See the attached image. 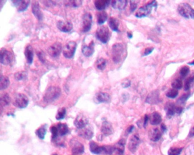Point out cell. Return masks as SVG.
<instances>
[{
	"label": "cell",
	"mask_w": 194,
	"mask_h": 155,
	"mask_svg": "<svg viewBox=\"0 0 194 155\" xmlns=\"http://www.w3.org/2000/svg\"><path fill=\"white\" fill-rule=\"evenodd\" d=\"M134 129V127L133 126H129V127H128V129H127V130H126L127 133L129 134V133H131Z\"/></svg>",
	"instance_id": "f5cc1de1"
},
{
	"label": "cell",
	"mask_w": 194,
	"mask_h": 155,
	"mask_svg": "<svg viewBox=\"0 0 194 155\" xmlns=\"http://www.w3.org/2000/svg\"><path fill=\"white\" fill-rule=\"evenodd\" d=\"M32 13L35 18L39 21H42L43 19V14L40 9L39 5L38 2H33L32 5Z\"/></svg>",
	"instance_id": "ac0fdd59"
},
{
	"label": "cell",
	"mask_w": 194,
	"mask_h": 155,
	"mask_svg": "<svg viewBox=\"0 0 194 155\" xmlns=\"http://www.w3.org/2000/svg\"><path fill=\"white\" fill-rule=\"evenodd\" d=\"M81 51L85 57H90L93 55L95 51V42L92 38H90V43L88 44H87L84 40Z\"/></svg>",
	"instance_id": "30bf717a"
},
{
	"label": "cell",
	"mask_w": 194,
	"mask_h": 155,
	"mask_svg": "<svg viewBox=\"0 0 194 155\" xmlns=\"http://www.w3.org/2000/svg\"><path fill=\"white\" fill-rule=\"evenodd\" d=\"M161 129H162V131H163V132H165V131L167 130L166 126L164 124H162V125H161Z\"/></svg>",
	"instance_id": "11a10c76"
},
{
	"label": "cell",
	"mask_w": 194,
	"mask_h": 155,
	"mask_svg": "<svg viewBox=\"0 0 194 155\" xmlns=\"http://www.w3.org/2000/svg\"><path fill=\"white\" fill-rule=\"evenodd\" d=\"M88 120L83 114L79 115L74 121V124L78 129H83L88 124Z\"/></svg>",
	"instance_id": "9a60e30c"
},
{
	"label": "cell",
	"mask_w": 194,
	"mask_h": 155,
	"mask_svg": "<svg viewBox=\"0 0 194 155\" xmlns=\"http://www.w3.org/2000/svg\"><path fill=\"white\" fill-rule=\"evenodd\" d=\"M111 99V96L106 93L100 92L95 95V102L97 104L109 102Z\"/></svg>",
	"instance_id": "d6986e66"
},
{
	"label": "cell",
	"mask_w": 194,
	"mask_h": 155,
	"mask_svg": "<svg viewBox=\"0 0 194 155\" xmlns=\"http://www.w3.org/2000/svg\"><path fill=\"white\" fill-rule=\"evenodd\" d=\"M189 72H190V68L187 66H184V67H183L181 69V70L179 71V73H180V75L182 77H185L186 76H187L188 75Z\"/></svg>",
	"instance_id": "f6af8a7d"
},
{
	"label": "cell",
	"mask_w": 194,
	"mask_h": 155,
	"mask_svg": "<svg viewBox=\"0 0 194 155\" xmlns=\"http://www.w3.org/2000/svg\"><path fill=\"white\" fill-rule=\"evenodd\" d=\"M172 87L173 88V89L178 90V89H181L183 88L182 81L179 79H177L176 80H175L171 84Z\"/></svg>",
	"instance_id": "60d3db41"
},
{
	"label": "cell",
	"mask_w": 194,
	"mask_h": 155,
	"mask_svg": "<svg viewBox=\"0 0 194 155\" xmlns=\"http://www.w3.org/2000/svg\"><path fill=\"white\" fill-rule=\"evenodd\" d=\"M183 108L181 106H176L174 103H167L165 105V111L168 118H171L175 114L180 115L182 113Z\"/></svg>",
	"instance_id": "ba28073f"
},
{
	"label": "cell",
	"mask_w": 194,
	"mask_h": 155,
	"mask_svg": "<svg viewBox=\"0 0 194 155\" xmlns=\"http://www.w3.org/2000/svg\"><path fill=\"white\" fill-rule=\"evenodd\" d=\"M25 55L27 63L29 65H31L33 61L34 58V51L31 45H28L26 46L25 50Z\"/></svg>",
	"instance_id": "ffe728a7"
},
{
	"label": "cell",
	"mask_w": 194,
	"mask_h": 155,
	"mask_svg": "<svg viewBox=\"0 0 194 155\" xmlns=\"http://www.w3.org/2000/svg\"><path fill=\"white\" fill-rule=\"evenodd\" d=\"M77 47V44L74 41H71L67 43L63 51V56L67 59H71L74 57L76 49Z\"/></svg>",
	"instance_id": "52a82bcc"
},
{
	"label": "cell",
	"mask_w": 194,
	"mask_h": 155,
	"mask_svg": "<svg viewBox=\"0 0 194 155\" xmlns=\"http://www.w3.org/2000/svg\"><path fill=\"white\" fill-rule=\"evenodd\" d=\"M90 151L93 154L104 155V146H99L97 143L94 142H91L90 144Z\"/></svg>",
	"instance_id": "44dd1931"
},
{
	"label": "cell",
	"mask_w": 194,
	"mask_h": 155,
	"mask_svg": "<svg viewBox=\"0 0 194 155\" xmlns=\"http://www.w3.org/2000/svg\"><path fill=\"white\" fill-rule=\"evenodd\" d=\"M57 155V154H54V155Z\"/></svg>",
	"instance_id": "680465c9"
},
{
	"label": "cell",
	"mask_w": 194,
	"mask_h": 155,
	"mask_svg": "<svg viewBox=\"0 0 194 155\" xmlns=\"http://www.w3.org/2000/svg\"><path fill=\"white\" fill-rule=\"evenodd\" d=\"M46 131L47 129H46V125H43L42 127H39L36 131V134L41 139H44L45 135L46 134Z\"/></svg>",
	"instance_id": "d590c367"
},
{
	"label": "cell",
	"mask_w": 194,
	"mask_h": 155,
	"mask_svg": "<svg viewBox=\"0 0 194 155\" xmlns=\"http://www.w3.org/2000/svg\"><path fill=\"white\" fill-rule=\"evenodd\" d=\"M57 132H58V136H63L67 135L69 132V129L67 125L65 123H58L57 125Z\"/></svg>",
	"instance_id": "f546056e"
},
{
	"label": "cell",
	"mask_w": 194,
	"mask_h": 155,
	"mask_svg": "<svg viewBox=\"0 0 194 155\" xmlns=\"http://www.w3.org/2000/svg\"><path fill=\"white\" fill-rule=\"evenodd\" d=\"M82 1H65V4L74 8L79 7L82 5Z\"/></svg>",
	"instance_id": "f35d334b"
},
{
	"label": "cell",
	"mask_w": 194,
	"mask_h": 155,
	"mask_svg": "<svg viewBox=\"0 0 194 155\" xmlns=\"http://www.w3.org/2000/svg\"><path fill=\"white\" fill-rule=\"evenodd\" d=\"M62 49V45L59 42H55L48 48L47 52L51 57L57 58L60 54Z\"/></svg>",
	"instance_id": "7c38bea8"
},
{
	"label": "cell",
	"mask_w": 194,
	"mask_h": 155,
	"mask_svg": "<svg viewBox=\"0 0 194 155\" xmlns=\"http://www.w3.org/2000/svg\"><path fill=\"white\" fill-rule=\"evenodd\" d=\"M127 1L126 0H119V1H112L111 5L113 8L119 10H124L126 6Z\"/></svg>",
	"instance_id": "d4e9b609"
},
{
	"label": "cell",
	"mask_w": 194,
	"mask_h": 155,
	"mask_svg": "<svg viewBox=\"0 0 194 155\" xmlns=\"http://www.w3.org/2000/svg\"><path fill=\"white\" fill-rule=\"evenodd\" d=\"M125 52V48L122 43H116L112 48V57L114 63L118 64L120 63Z\"/></svg>",
	"instance_id": "7a4b0ae2"
},
{
	"label": "cell",
	"mask_w": 194,
	"mask_h": 155,
	"mask_svg": "<svg viewBox=\"0 0 194 155\" xmlns=\"http://www.w3.org/2000/svg\"><path fill=\"white\" fill-rule=\"evenodd\" d=\"M57 27L62 32L68 33L72 30L73 26L69 21H59L57 22Z\"/></svg>",
	"instance_id": "5bb4252c"
},
{
	"label": "cell",
	"mask_w": 194,
	"mask_h": 155,
	"mask_svg": "<svg viewBox=\"0 0 194 155\" xmlns=\"http://www.w3.org/2000/svg\"><path fill=\"white\" fill-rule=\"evenodd\" d=\"M190 93H187V94H184L178 100H177V103L180 105H184L186 101L188 100V99L190 98Z\"/></svg>",
	"instance_id": "7bdbcfd3"
},
{
	"label": "cell",
	"mask_w": 194,
	"mask_h": 155,
	"mask_svg": "<svg viewBox=\"0 0 194 155\" xmlns=\"http://www.w3.org/2000/svg\"><path fill=\"white\" fill-rule=\"evenodd\" d=\"M148 120H149V117L148 115H145L144 119V127H146L148 123Z\"/></svg>",
	"instance_id": "816d5d0a"
},
{
	"label": "cell",
	"mask_w": 194,
	"mask_h": 155,
	"mask_svg": "<svg viewBox=\"0 0 194 155\" xmlns=\"http://www.w3.org/2000/svg\"><path fill=\"white\" fill-rule=\"evenodd\" d=\"M61 89L57 86H50L45 92L43 95V101L46 103H51L55 101L61 95Z\"/></svg>",
	"instance_id": "6da1fadb"
},
{
	"label": "cell",
	"mask_w": 194,
	"mask_h": 155,
	"mask_svg": "<svg viewBox=\"0 0 194 155\" xmlns=\"http://www.w3.org/2000/svg\"><path fill=\"white\" fill-rule=\"evenodd\" d=\"M29 100L28 97L22 93H18L14 97L13 105L20 108H24L28 106Z\"/></svg>",
	"instance_id": "8992f818"
},
{
	"label": "cell",
	"mask_w": 194,
	"mask_h": 155,
	"mask_svg": "<svg viewBox=\"0 0 194 155\" xmlns=\"http://www.w3.org/2000/svg\"><path fill=\"white\" fill-rule=\"evenodd\" d=\"M148 136L150 139L153 142H157L161 138V132L158 129H153L149 131Z\"/></svg>",
	"instance_id": "484cf974"
},
{
	"label": "cell",
	"mask_w": 194,
	"mask_h": 155,
	"mask_svg": "<svg viewBox=\"0 0 194 155\" xmlns=\"http://www.w3.org/2000/svg\"><path fill=\"white\" fill-rule=\"evenodd\" d=\"M111 1L109 0H96L95 1L94 3L96 8L102 12L109 5Z\"/></svg>",
	"instance_id": "cb8c5ba5"
},
{
	"label": "cell",
	"mask_w": 194,
	"mask_h": 155,
	"mask_svg": "<svg viewBox=\"0 0 194 155\" xmlns=\"http://www.w3.org/2000/svg\"><path fill=\"white\" fill-rule=\"evenodd\" d=\"M96 67L98 70L100 71H103L106 68V60L104 58H100L97 60V61L96 63Z\"/></svg>",
	"instance_id": "8d00e7d4"
},
{
	"label": "cell",
	"mask_w": 194,
	"mask_h": 155,
	"mask_svg": "<svg viewBox=\"0 0 194 155\" xmlns=\"http://www.w3.org/2000/svg\"><path fill=\"white\" fill-rule=\"evenodd\" d=\"M14 77L16 80L21 81L27 79V73L26 72H18L15 73Z\"/></svg>",
	"instance_id": "74e56055"
},
{
	"label": "cell",
	"mask_w": 194,
	"mask_h": 155,
	"mask_svg": "<svg viewBox=\"0 0 194 155\" xmlns=\"http://www.w3.org/2000/svg\"><path fill=\"white\" fill-rule=\"evenodd\" d=\"M84 151L83 145L79 142H74L72 144V152L74 155L82 154Z\"/></svg>",
	"instance_id": "603a6c76"
},
{
	"label": "cell",
	"mask_w": 194,
	"mask_h": 155,
	"mask_svg": "<svg viewBox=\"0 0 194 155\" xmlns=\"http://www.w3.org/2000/svg\"><path fill=\"white\" fill-rule=\"evenodd\" d=\"M154 49V48L153 47L146 48L144 51V54H143V56H148V55H150V54H151L153 52Z\"/></svg>",
	"instance_id": "c3c4849f"
},
{
	"label": "cell",
	"mask_w": 194,
	"mask_h": 155,
	"mask_svg": "<svg viewBox=\"0 0 194 155\" xmlns=\"http://www.w3.org/2000/svg\"><path fill=\"white\" fill-rule=\"evenodd\" d=\"M108 18V14L105 11H102L97 13V23L99 24H103Z\"/></svg>",
	"instance_id": "d6a6232c"
},
{
	"label": "cell",
	"mask_w": 194,
	"mask_h": 155,
	"mask_svg": "<svg viewBox=\"0 0 194 155\" xmlns=\"http://www.w3.org/2000/svg\"><path fill=\"white\" fill-rule=\"evenodd\" d=\"M92 24V15L90 13H87L83 17V26L81 31L83 33H87L91 28Z\"/></svg>",
	"instance_id": "8fae6325"
},
{
	"label": "cell",
	"mask_w": 194,
	"mask_h": 155,
	"mask_svg": "<svg viewBox=\"0 0 194 155\" xmlns=\"http://www.w3.org/2000/svg\"><path fill=\"white\" fill-rule=\"evenodd\" d=\"M108 24L109 26V27L111 28V30L115 32H118L119 31V25H120V22L119 20L114 17H111L109 19Z\"/></svg>",
	"instance_id": "f1b7e54d"
},
{
	"label": "cell",
	"mask_w": 194,
	"mask_h": 155,
	"mask_svg": "<svg viewBox=\"0 0 194 155\" xmlns=\"http://www.w3.org/2000/svg\"><path fill=\"white\" fill-rule=\"evenodd\" d=\"M14 59V55L12 52L5 48H2L0 51V61L3 65L11 64Z\"/></svg>",
	"instance_id": "9c48e42d"
},
{
	"label": "cell",
	"mask_w": 194,
	"mask_h": 155,
	"mask_svg": "<svg viewBox=\"0 0 194 155\" xmlns=\"http://www.w3.org/2000/svg\"><path fill=\"white\" fill-rule=\"evenodd\" d=\"M10 85V80L9 78L5 76H1L0 78V90H2L6 89Z\"/></svg>",
	"instance_id": "1f68e13d"
},
{
	"label": "cell",
	"mask_w": 194,
	"mask_h": 155,
	"mask_svg": "<svg viewBox=\"0 0 194 155\" xmlns=\"http://www.w3.org/2000/svg\"><path fill=\"white\" fill-rule=\"evenodd\" d=\"M188 65H194V60H193V61H191V62L188 63Z\"/></svg>",
	"instance_id": "6f0895ef"
},
{
	"label": "cell",
	"mask_w": 194,
	"mask_h": 155,
	"mask_svg": "<svg viewBox=\"0 0 194 155\" xmlns=\"http://www.w3.org/2000/svg\"><path fill=\"white\" fill-rule=\"evenodd\" d=\"M37 55H38V57L39 58V59L40 60V61L44 63L45 62V55L43 54V52H42V51L41 52H39L37 53Z\"/></svg>",
	"instance_id": "681fc988"
},
{
	"label": "cell",
	"mask_w": 194,
	"mask_h": 155,
	"mask_svg": "<svg viewBox=\"0 0 194 155\" xmlns=\"http://www.w3.org/2000/svg\"><path fill=\"white\" fill-rule=\"evenodd\" d=\"M66 114V109L65 107H62L58 110L57 114L56 115V119L62 120L65 118Z\"/></svg>",
	"instance_id": "ab89813d"
},
{
	"label": "cell",
	"mask_w": 194,
	"mask_h": 155,
	"mask_svg": "<svg viewBox=\"0 0 194 155\" xmlns=\"http://www.w3.org/2000/svg\"><path fill=\"white\" fill-rule=\"evenodd\" d=\"M126 142L124 139L120 140L114 146V151L118 155H123L124 152Z\"/></svg>",
	"instance_id": "83f0119b"
},
{
	"label": "cell",
	"mask_w": 194,
	"mask_h": 155,
	"mask_svg": "<svg viewBox=\"0 0 194 155\" xmlns=\"http://www.w3.org/2000/svg\"><path fill=\"white\" fill-rule=\"evenodd\" d=\"M182 148H171L168 154L169 155H179L181 154L182 151Z\"/></svg>",
	"instance_id": "ee69618b"
},
{
	"label": "cell",
	"mask_w": 194,
	"mask_h": 155,
	"mask_svg": "<svg viewBox=\"0 0 194 155\" xmlns=\"http://www.w3.org/2000/svg\"><path fill=\"white\" fill-rule=\"evenodd\" d=\"M96 36L102 43L104 44L106 43L110 39V31L109 28L105 26H101L97 30Z\"/></svg>",
	"instance_id": "5b68a950"
},
{
	"label": "cell",
	"mask_w": 194,
	"mask_h": 155,
	"mask_svg": "<svg viewBox=\"0 0 194 155\" xmlns=\"http://www.w3.org/2000/svg\"><path fill=\"white\" fill-rule=\"evenodd\" d=\"M150 123L152 125H158L162 122V117L159 113L154 112L149 117Z\"/></svg>",
	"instance_id": "4316f807"
},
{
	"label": "cell",
	"mask_w": 194,
	"mask_h": 155,
	"mask_svg": "<svg viewBox=\"0 0 194 155\" xmlns=\"http://www.w3.org/2000/svg\"><path fill=\"white\" fill-rule=\"evenodd\" d=\"M158 6V3L156 1H153L144 6L141 7L136 12L135 16L138 18H142L149 15L154 8L156 9Z\"/></svg>",
	"instance_id": "3957f363"
},
{
	"label": "cell",
	"mask_w": 194,
	"mask_h": 155,
	"mask_svg": "<svg viewBox=\"0 0 194 155\" xmlns=\"http://www.w3.org/2000/svg\"><path fill=\"white\" fill-rule=\"evenodd\" d=\"M194 81V73L193 74L192 76H191L190 77L187 78L184 82V90L185 91H188L190 90L192 84Z\"/></svg>",
	"instance_id": "e575fe53"
},
{
	"label": "cell",
	"mask_w": 194,
	"mask_h": 155,
	"mask_svg": "<svg viewBox=\"0 0 194 155\" xmlns=\"http://www.w3.org/2000/svg\"><path fill=\"white\" fill-rule=\"evenodd\" d=\"M13 5L17 8L18 12L25 11L28 8L30 1H12Z\"/></svg>",
	"instance_id": "e0dca14e"
},
{
	"label": "cell",
	"mask_w": 194,
	"mask_h": 155,
	"mask_svg": "<svg viewBox=\"0 0 194 155\" xmlns=\"http://www.w3.org/2000/svg\"><path fill=\"white\" fill-rule=\"evenodd\" d=\"M178 95V91L175 89H169L166 93V95L167 97L169 98H175Z\"/></svg>",
	"instance_id": "b9f144b4"
},
{
	"label": "cell",
	"mask_w": 194,
	"mask_h": 155,
	"mask_svg": "<svg viewBox=\"0 0 194 155\" xmlns=\"http://www.w3.org/2000/svg\"><path fill=\"white\" fill-rule=\"evenodd\" d=\"M140 143V139L137 135H133L130 139L128 144V148L132 153H134L137 149V148Z\"/></svg>",
	"instance_id": "2e32d148"
},
{
	"label": "cell",
	"mask_w": 194,
	"mask_h": 155,
	"mask_svg": "<svg viewBox=\"0 0 194 155\" xmlns=\"http://www.w3.org/2000/svg\"><path fill=\"white\" fill-rule=\"evenodd\" d=\"M11 102V98L7 93L3 94L1 97V104L2 106H8Z\"/></svg>",
	"instance_id": "836d02e7"
},
{
	"label": "cell",
	"mask_w": 194,
	"mask_h": 155,
	"mask_svg": "<svg viewBox=\"0 0 194 155\" xmlns=\"http://www.w3.org/2000/svg\"><path fill=\"white\" fill-rule=\"evenodd\" d=\"M188 136L190 137H193V136H194V127L191 129V130L190 131Z\"/></svg>",
	"instance_id": "db71d44e"
},
{
	"label": "cell",
	"mask_w": 194,
	"mask_h": 155,
	"mask_svg": "<svg viewBox=\"0 0 194 155\" xmlns=\"http://www.w3.org/2000/svg\"><path fill=\"white\" fill-rule=\"evenodd\" d=\"M131 85V82L130 80L126 79L125 80H124V81L121 83V85L124 88H127L128 87H129Z\"/></svg>",
	"instance_id": "f907efd6"
},
{
	"label": "cell",
	"mask_w": 194,
	"mask_h": 155,
	"mask_svg": "<svg viewBox=\"0 0 194 155\" xmlns=\"http://www.w3.org/2000/svg\"><path fill=\"white\" fill-rule=\"evenodd\" d=\"M82 131H80L79 133V135L80 136H82L84 138L86 139L90 140L93 136V131H92L90 128H84L83 129H81Z\"/></svg>",
	"instance_id": "4dcf8cb0"
},
{
	"label": "cell",
	"mask_w": 194,
	"mask_h": 155,
	"mask_svg": "<svg viewBox=\"0 0 194 155\" xmlns=\"http://www.w3.org/2000/svg\"><path fill=\"white\" fill-rule=\"evenodd\" d=\"M127 35L129 39H131V38H133V34L131 32H127Z\"/></svg>",
	"instance_id": "9f6ffc18"
},
{
	"label": "cell",
	"mask_w": 194,
	"mask_h": 155,
	"mask_svg": "<svg viewBox=\"0 0 194 155\" xmlns=\"http://www.w3.org/2000/svg\"><path fill=\"white\" fill-rule=\"evenodd\" d=\"M101 131L104 135L108 136L113 133V129L112 124L109 122L104 121L102 124Z\"/></svg>",
	"instance_id": "7402d4cb"
},
{
	"label": "cell",
	"mask_w": 194,
	"mask_h": 155,
	"mask_svg": "<svg viewBox=\"0 0 194 155\" xmlns=\"http://www.w3.org/2000/svg\"><path fill=\"white\" fill-rule=\"evenodd\" d=\"M160 102V92L158 90L151 92L147 96L146 99V102L150 105L158 104Z\"/></svg>",
	"instance_id": "4fadbf2b"
},
{
	"label": "cell",
	"mask_w": 194,
	"mask_h": 155,
	"mask_svg": "<svg viewBox=\"0 0 194 155\" xmlns=\"http://www.w3.org/2000/svg\"><path fill=\"white\" fill-rule=\"evenodd\" d=\"M130 9L132 12H134L137 7V3L135 1H130Z\"/></svg>",
	"instance_id": "7dc6e473"
},
{
	"label": "cell",
	"mask_w": 194,
	"mask_h": 155,
	"mask_svg": "<svg viewBox=\"0 0 194 155\" xmlns=\"http://www.w3.org/2000/svg\"><path fill=\"white\" fill-rule=\"evenodd\" d=\"M178 12L183 17L186 19H194V9L187 3H182L178 7Z\"/></svg>",
	"instance_id": "277c9868"
},
{
	"label": "cell",
	"mask_w": 194,
	"mask_h": 155,
	"mask_svg": "<svg viewBox=\"0 0 194 155\" xmlns=\"http://www.w3.org/2000/svg\"><path fill=\"white\" fill-rule=\"evenodd\" d=\"M51 132L52 133V139L53 140H55L58 136V132L57 126H53L51 127Z\"/></svg>",
	"instance_id": "bcb514c9"
}]
</instances>
